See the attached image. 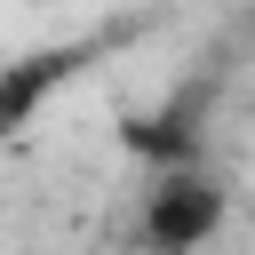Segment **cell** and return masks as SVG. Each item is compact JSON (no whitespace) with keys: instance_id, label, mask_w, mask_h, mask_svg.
<instances>
[{"instance_id":"2","label":"cell","mask_w":255,"mask_h":255,"mask_svg":"<svg viewBox=\"0 0 255 255\" xmlns=\"http://www.w3.org/2000/svg\"><path fill=\"white\" fill-rule=\"evenodd\" d=\"M80 72V56H24V64H0V143L48 104V88H64Z\"/></svg>"},{"instance_id":"1","label":"cell","mask_w":255,"mask_h":255,"mask_svg":"<svg viewBox=\"0 0 255 255\" xmlns=\"http://www.w3.org/2000/svg\"><path fill=\"white\" fill-rule=\"evenodd\" d=\"M215 223H223V183L199 175V167H175V175L143 199V239H151L159 255H191V247H207Z\"/></svg>"}]
</instances>
